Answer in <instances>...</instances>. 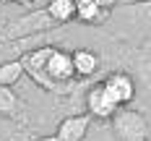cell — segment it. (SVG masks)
I'll use <instances>...</instances> for the list:
<instances>
[{"label":"cell","instance_id":"6da1fadb","mask_svg":"<svg viewBox=\"0 0 151 141\" xmlns=\"http://www.w3.org/2000/svg\"><path fill=\"white\" fill-rule=\"evenodd\" d=\"M45 73H47V78H50L55 86H58V84H68V81L76 76L70 55L63 52V50H58V47H52L50 55H47V60H45Z\"/></svg>","mask_w":151,"mask_h":141},{"label":"cell","instance_id":"7a4b0ae2","mask_svg":"<svg viewBox=\"0 0 151 141\" xmlns=\"http://www.w3.org/2000/svg\"><path fill=\"white\" fill-rule=\"evenodd\" d=\"M86 110L91 115H96V118H112L117 112V105L109 97V92L104 89V84H96V86L89 89V94H86Z\"/></svg>","mask_w":151,"mask_h":141},{"label":"cell","instance_id":"3957f363","mask_svg":"<svg viewBox=\"0 0 151 141\" xmlns=\"http://www.w3.org/2000/svg\"><path fill=\"white\" fill-rule=\"evenodd\" d=\"M50 50H52V47H42V50H34L29 55H24V58H21V65H24V71H26L39 86L55 89V84H52V81L47 78V73H45V60H47V55H50Z\"/></svg>","mask_w":151,"mask_h":141},{"label":"cell","instance_id":"277c9868","mask_svg":"<svg viewBox=\"0 0 151 141\" xmlns=\"http://www.w3.org/2000/svg\"><path fill=\"white\" fill-rule=\"evenodd\" d=\"M104 89L109 92V97L115 99V105H128L133 97H136V86H133V78L128 73H109V76L102 81Z\"/></svg>","mask_w":151,"mask_h":141},{"label":"cell","instance_id":"5b68a950","mask_svg":"<svg viewBox=\"0 0 151 141\" xmlns=\"http://www.w3.org/2000/svg\"><path fill=\"white\" fill-rule=\"evenodd\" d=\"M89 131V115H70L58 125V139L60 141H83Z\"/></svg>","mask_w":151,"mask_h":141},{"label":"cell","instance_id":"8992f818","mask_svg":"<svg viewBox=\"0 0 151 141\" xmlns=\"http://www.w3.org/2000/svg\"><path fill=\"white\" fill-rule=\"evenodd\" d=\"M70 60H73L76 76H91L96 71V65H99V58L91 50H76L73 55H70Z\"/></svg>","mask_w":151,"mask_h":141},{"label":"cell","instance_id":"52a82bcc","mask_svg":"<svg viewBox=\"0 0 151 141\" xmlns=\"http://www.w3.org/2000/svg\"><path fill=\"white\" fill-rule=\"evenodd\" d=\"M21 76H24L21 60H8V63L0 65V86H13Z\"/></svg>","mask_w":151,"mask_h":141},{"label":"cell","instance_id":"ba28073f","mask_svg":"<svg viewBox=\"0 0 151 141\" xmlns=\"http://www.w3.org/2000/svg\"><path fill=\"white\" fill-rule=\"evenodd\" d=\"M47 13L52 16L55 21H70L76 16V3L73 0H52L50 8H47Z\"/></svg>","mask_w":151,"mask_h":141},{"label":"cell","instance_id":"9c48e42d","mask_svg":"<svg viewBox=\"0 0 151 141\" xmlns=\"http://www.w3.org/2000/svg\"><path fill=\"white\" fill-rule=\"evenodd\" d=\"M76 16L81 21H99V18H104L102 5H96V0H78L76 3Z\"/></svg>","mask_w":151,"mask_h":141},{"label":"cell","instance_id":"30bf717a","mask_svg":"<svg viewBox=\"0 0 151 141\" xmlns=\"http://www.w3.org/2000/svg\"><path fill=\"white\" fill-rule=\"evenodd\" d=\"M13 107H16V94L8 86H0V112L8 115V112H13Z\"/></svg>","mask_w":151,"mask_h":141},{"label":"cell","instance_id":"8fae6325","mask_svg":"<svg viewBox=\"0 0 151 141\" xmlns=\"http://www.w3.org/2000/svg\"><path fill=\"white\" fill-rule=\"evenodd\" d=\"M117 0H96V5H102V8H112Z\"/></svg>","mask_w":151,"mask_h":141},{"label":"cell","instance_id":"7c38bea8","mask_svg":"<svg viewBox=\"0 0 151 141\" xmlns=\"http://www.w3.org/2000/svg\"><path fill=\"white\" fill-rule=\"evenodd\" d=\"M37 141H60L58 136H45V139H37Z\"/></svg>","mask_w":151,"mask_h":141},{"label":"cell","instance_id":"4fadbf2b","mask_svg":"<svg viewBox=\"0 0 151 141\" xmlns=\"http://www.w3.org/2000/svg\"><path fill=\"white\" fill-rule=\"evenodd\" d=\"M73 3H78V0H73Z\"/></svg>","mask_w":151,"mask_h":141}]
</instances>
